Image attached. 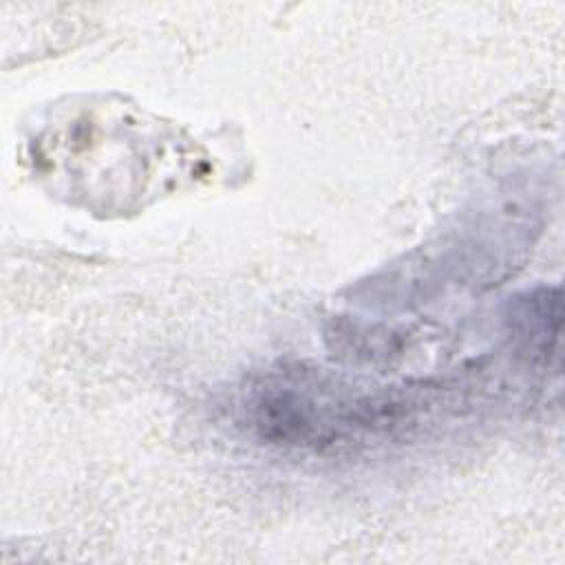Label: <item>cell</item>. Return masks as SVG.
<instances>
[{"label":"cell","mask_w":565,"mask_h":565,"mask_svg":"<svg viewBox=\"0 0 565 565\" xmlns=\"http://www.w3.org/2000/svg\"><path fill=\"white\" fill-rule=\"evenodd\" d=\"M238 424L263 444L347 452L408 439L430 415V388L358 386L305 369L274 371L238 402Z\"/></svg>","instance_id":"6da1fadb"},{"label":"cell","mask_w":565,"mask_h":565,"mask_svg":"<svg viewBox=\"0 0 565 565\" xmlns=\"http://www.w3.org/2000/svg\"><path fill=\"white\" fill-rule=\"evenodd\" d=\"M563 320L561 287L541 285L516 294L503 305V335L514 355L536 369L552 364L558 351Z\"/></svg>","instance_id":"7a4b0ae2"}]
</instances>
